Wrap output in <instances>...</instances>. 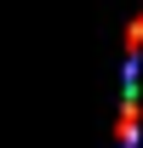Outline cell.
I'll list each match as a JSON object with an SVG mask.
<instances>
[{"instance_id": "6da1fadb", "label": "cell", "mask_w": 143, "mask_h": 148, "mask_svg": "<svg viewBox=\"0 0 143 148\" xmlns=\"http://www.w3.org/2000/svg\"><path fill=\"white\" fill-rule=\"evenodd\" d=\"M137 120H143V97H137V69H126L120 114H115V148H132V143H137Z\"/></svg>"}]
</instances>
